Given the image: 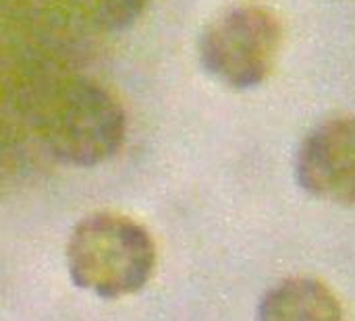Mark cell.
Wrapping results in <instances>:
<instances>
[{
	"label": "cell",
	"mask_w": 355,
	"mask_h": 321,
	"mask_svg": "<svg viewBox=\"0 0 355 321\" xmlns=\"http://www.w3.org/2000/svg\"><path fill=\"white\" fill-rule=\"evenodd\" d=\"M83 17L102 31L131 27L148 8L150 0H77Z\"/></svg>",
	"instance_id": "obj_6"
},
{
	"label": "cell",
	"mask_w": 355,
	"mask_h": 321,
	"mask_svg": "<svg viewBox=\"0 0 355 321\" xmlns=\"http://www.w3.org/2000/svg\"><path fill=\"white\" fill-rule=\"evenodd\" d=\"M156 262L158 251L150 230L116 212L83 218L67 243L73 284L108 301L139 293L152 280Z\"/></svg>",
	"instance_id": "obj_1"
},
{
	"label": "cell",
	"mask_w": 355,
	"mask_h": 321,
	"mask_svg": "<svg viewBox=\"0 0 355 321\" xmlns=\"http://www.w3.org/2000/svg\"><path fill=\"white\" fill-rule=\"evenodd\" d=\"M258 321H347L339 297L316 278L277 282L258 303Z\"/></svg>",
	"instance_id": "obj_5"
},
{
	"label": "cell",
	"mask_w": 355,
	"mask_h": 321,
	"mask_svg": "<svg viewBox=\"0 0 355 321\" xmlns=\"http://www.w3.org/2000/svg\"><path fill=\"white\" fill-rule=\"evenodd\" d=\"M283 46L279 15L260 2H235L214 15L198 37L204 71L231 89H256L275 71Z\"/></svg>",
	"instance_id": "obj_3"
},
{
	"label": "cell",
	"mask_w": 355,
	"mask_h": 321,
	"mask_svg": "<svg viewBox=\"0 0 355 321\" xmlns=\"http://www.w3.org/2000/svg\"><path fill=\"white\" fill-rule=\"evenodd\" d=\"M295 178L320 201L355 205V116L327 118L302 139Z\"/></svg>",
	"instance_id": "obj_4"
},
{
	"label": "cell",
	"mask_w": 355,
	"mask_h": 321,
	"mask_svg": "<svg viewBox=\"0 0 355 321\" xmlns=\"http://www.w3.org/2000/svg\"><path fill=\"white\" fill-rule=\"evenodd\" d=\"M37 131L50 156L92 168L114 158L127 135V116L116 95L87 77L56 83L44 98Z\"/></svg>",
	"instance_id": "obj_2"
}]
</instances>
